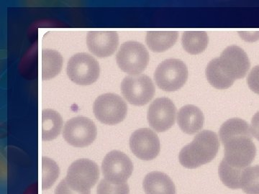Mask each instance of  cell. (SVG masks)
I'll return each instance as SVG.
<instances>
[{
	"label": "cell",
	"instance_id": "cell-25",
	"mask_svg": "<svg viewBox=\"0 0 259 194\" xmlns=\"http://www.w3.org/2000/svg\"><path fill=\"white\" fill-rule=\"evenodd\" d=\"M55 194H91V191L90 190L86 192L76 191L68 185L67 182L64 178L56 187Z\"/></svg>",
	"mask_w": 259,
	"mask_h": 194
},
{
	"label": "cell",
	"instance_id": "cell-24",
	"mask_svg": "<svg viewBox=\"0 0 259 194\" xmlns=\"http://www.w3.org/2000/svg\"><path fill=\"white\" fill-rule=\"evenodd\" d=\"M248 85L253 92L259 94V65L255 66L248 75Z\"/></svg>",
	"mask_w": 259,
	"mask_h": 194
},
{
	"label": "cell",
	"instance_id": "cell-10",
	"mask_svg": "<svg viewBox=\"0 0 259 194\" xmlns=\"http://www.w3.org/2000/svg\"><path fill=\"white\" fill-rule=\"evenodd\" d=\"M121 91L126 100L135 106H144L155 93L152 80L144 74L128 76L121 83Z\"/></svg>",
	"mask_w": 259,
	"mask_h": 194
},
{
	"label": "cell",
	"instance_id": "cell-1",
	"mask_svg": "<svg viewBox=\"0 0 259 194\" xmlns=\"http://www.w3.org/2000/svg\"><path fill=\"white\" fill-rule=\"evenodd\" d=\"M219 133L225 148L223 163L238 171L248 168L256 155L248 124L242 119H231L221 126Z\"/></svg>",
	"mask_w": 259,
	"mask_h": 194
},
{
	"label": "cell",
	"instance_id": "cell-2",
	"mask_svg": "<svg viewBox=\"0 0 259 194\" xmlns=\"http://www.w3.org/2000/svg\"><path fill=\"white\" fill-rule=\"evenodd\" d=\"M250 61L244 51L231 45L223 51L221 56L207 65L206 77L218 89L231 87L237 79L244 77L250 68Z\"/></svg>",
	"mask_w": 259,
	"mask_h": 194
},
{
	"label": "cell",
	"instance_id": "cell-4",
	"mask_svg": "<svg viewBox=\"0 0 259 194\" xmlns=\"http://www.w3.org/2000/svg\"><path fill=\"white\" fill-rule=\"evenodd\" d=\"M119 68L131 76L139 75L149 63V54L142 43L136 41L124 42L116 56Z\"/></svg>",
	"mask_w": 259,
	"mask_h": 194
},
{
	"label": "cell",
	"instance_id": "cell-5",
	"mask_svg": "<svg viewBox=\"0 0 259 194\" xmlns=\"http://www.w3.org/2000/svg\"><path fill=\"white\" fill-rule=\"evenodd\" d=\"M188 78V69L183 61L167 59L156 68L154 79L158 87L163 91H175L185 85Z\"/></svg>",
	"mask_w": 259,
	"mask_h": 194
},
{
	"label": "cell",
	"instance_id": "cell-13",
	"mask_svg": "<svg viewBox=\"0 0 259 194\" xmlns=\"http://www.w3.org/2000/svg\"><path fill=\"white\" fill-rule=\"evenodd\" d=\"M130 148L135 156L143 161L154 159L161 150L157 134L148 128L135 131L130 138Z\"/></svg>",
	"mask_w": 259,
	"mask_h": 194
},
{
	"label": "cell",
	"instance_id": "cell-9",
	"mask_svg": "<svg viewBox=\"0 0 259 194\" xmlns=\"http://www.w3.org/2000/svg\"><path fill=\"white\" fill-rule=\"evenodd\" d=\"M97 128L88 117H76L65 124L63 137L66 142L75 148H85L96 139Z\"/></svg>",
	"mask_w": 259,
	"mask_h": 194
},
{
	"label": "cell",
	"instance_id": "cell-19",
	"mask_svg": "<svg viewBox=\"0 0 259 194\" xmlns=\"http://www.w3.org/2000/svg\"><path fill=\"white\" fill-rule=\"evenodd\" d=\"M42 79H54L61 72L63 67V57L57 51L52 49L42 51Z\"/></svg>",
	"mask_w": 259,
	"mask_h": 194
},
{
	"label": "cell",
	"instance_id": "cell-8",
	"mask_svg": "<svg viewBox=\"0 0 259 194\" xmlns=\"http://www.w3.org/2000/svg\"><path fill=\"white\" fill-rule=\"evenodd\" d=\"M100 178L97 163L89 159L74 161L68 169L65 180L73 190L78 192L90 190Z\"/></svg>",
	"mask_w": 259,
	"mask_h": 194
},
{
	"label": "cell",
	"instance_id": "cell-26",
	"mask_svg": "<svg viewBox=\"0 0 259 194\" xmlns=\"http://www.w3.org/2000/svg\"><path fill=\"white\" fill-rule=\"evenodd\" d=\"M250 129L252 135L259 141V112L255 114L252 118Z\"/></svg>",
	"mask_w": 259,
	"mask_h": 194
},
{
	"label": "cell",
	"instance_id": "cell-16",
	"mask_svg": "<svg viewBox=\"0 0 259 194\" xmlns=\"http://www.w3.org/2000/svg\"><path fill=\"white\" fill-rule=\"evenodd\" d=\"M146 194H176L175 183L165 173L153 171L148 173L144 180Z\"/></svg>",
	"mask_w": 259,
	"mask_h": 194
},
{
	"label": "cell",
	"instance_id": "cell-11",
	"mask_svg": "<svg viewBox=\"0 0 259 194\" xmlns=\"http://www.w3.org/2000/svg\"><path fill=\"white\" fill-rule=\"evenodd\" d=\"M105 179L112 183H125L134 171V165L128 156L119 151L107 153L102 163Z\"/></svg>",
	"mask_w": 259,
	"mask_h": 194
},
{
	"label": "cell",
	"instance_id": "cell-22",
	"mask_svg": "<svg viewBox=\"0 0 259 194\" xmlns=\"http://www.w3.org/2000/svg\"><path fill=\"white\" fill-rule=\"evenodd\" d=\"M59 166L56 162L49 158H42V190L50 188L59 178Z\"/></svg>",
	"mask_w": 259,
	"mask_h": 194
},
{
	"label": "cell",
	"instance_id": "cell-3",
	"mask_svg": "<svg viewBox=\"0 0 259 194\" xmlns=\"http://www.w3.org/2000/svg\"><path fill=\"white\" fill-rule=\"evenodd\" d=\"M219 148L217 134L212 131H202L191 143L182 148L179 160L185 168L194 169L212 161L217 156Z\"/></svg>",
	"mask_w": 259,
	"mask_h": 194
},
{
	"label": "cell",
	"instance_id": "cell-12",
	"mask_svg": "<svg viewBox=\"0 0 259 194\" xmlns=\"http://www.w3.org/2000/svg\"><path fill=\"white\" fill-rule=\"evenodd\" d=\"M176 115L177 108L171 100L166 97L158 98L148 108V123L156 132H166L175 125Z\"/></svg>",
	"mask_w": 259,
	"mask_h": 194
},
{
	"label": "cell",
	"instance_id": "cell-15",
	"mask_svg": "<svg viewBox=\"0 0 259 194\" xmlns=\"http://www.w3.org/2000/svg\"><path fill=\"white\" fill-rule=\"evenodd\" d=\"M177 122L180 129L186 134L197 133L203 127V113L194 105H186L179 111Z\"/></svg>",
	"mask_w": 259,
	"mask_h": 194
},
{
	"label": "cell",
	"instance_id": "cell-6",
	"mask_svg": "<svg viewBox=\"0 0 259 194\" xmlns=\"http://www.w3.org/2000/svg\"><path fill=\"white\" fill-rule=\"evenodd\" d=\"M95 117L105 125H115L125 120L127 107L119 95L107 93L97 97L94 102Z\"/></svg>",
	"mask_w": 259,
	"mask_h": 194
},
{
	"label": "cell",
	"instance_id": "cell-20",
	"mask_svg": "<svg viewBox=\"0 0 259 194\" xmlns=\"http://www.w3.org/2000/svg\"><path fill=\"white\" fill-rule=\"evenodd\" d=\"M209 43L207 34L203 31H187L182 36V45L189 54L197 55L205 50Z\"/></svg>",
	"mask_w": 259,
	"mask_h": 194
},
{
	"label": "cell",
	"instance_id": "cell-21",
	"mask_svg": "<svg viewBox=\"0 0 259 194\" xmlns=\"http://www.w3.org/2000/svg\"><path fill=\"white\" fill-rule=\"evenodd\" d=\"M241 188L247 194H259V166L248 167L242 171Z\"/></svg>",
	"mask_w": 259,
	"mask_h": 194
},
{
	"label": "cell",
	"instance_id": "cell-18",
	"mask_svg": "<svg viewBox=\"0 0 259 194\" xmlns=\"http://www.w3.org/2000/svg\"><path fill=\"white\" fill-rule=\"evenodd\" d=\"M178 35L176 31H150L146 35V42L153 52H164L176 43Z\"/></svg>",
	"mask_w": 259,
	"mask_h": 194
},
{
	"label": "cell",
	"instance_id": "cell-7",
	"mask_svg": "<svg viewBox=\"0 0 259 194\" xmlns=\"http://www.w3.org/2000/svg\"><path fill=\"white\" fill-rule=\"evenodd\" d=\"M66 72L73 82L81 86H89L96 82L100 77V64L90 54L79 53L69 59Z\"/></svg>",
	"mask_w": 259,
	"mask_h": 194
},
{
	"label": "cell",
	"instance_id": "cell-14",
	"mask_svg": "<svg viewBox=\"0 0 259 194\" xmlns=\"http://www.w3.org/2000/svg\"><path fill=\"white\" fill-rule=\"evenodd\" d=\"M87 45L97 57H110L118 47V35L115 31H90L87 36Z\"/></svg>",
	"mask_w": 259,
	"mask_h": 194
},
{
	"label": "cell",
	"instance_id": "cell-17",
	"mask_svg": "<svg viewBox=\"0 0 259 194\" xmlns=\"http://www.w3.org/2000/svg\"><path fill=\"white\" fill-rule=\"evenodd\" d=\"M63 120L57 112L51 109L42 111V139L51 141L56 139L61 133Z\"/></svg>",
	"mask_w": 259,
	"mask_h": 194
},
{
	"label": "cell",
	"instance_id": "cell-23",
	"mask_svg": "<svg viewBox=\"0 0 259 194\" xmlns=\"http://www.w3.org/2000/svg\"><path fill=\"white\" fill-rule=\"evenodd\" d=\"M97 194H130L127 183H112L106 179L102 180L97 187Z\"/></svg>",
	"mask_w": 259,
	"mask_h": 194
},
{
	"label": "cell",
	"instance_id": "cell-27",
	"mask_svg": "<svg viewBox=\"0 0 259 194\" xmlns=\"http://www.w3.org/2000/svg\"><path fill=\"white\" fill-rule=\"evenodd\" d=\"M25 194H37V184L32 185Z\"/></svg>",
	"mask_w": 259,
	"mask_h": 194
}]
</instances>
